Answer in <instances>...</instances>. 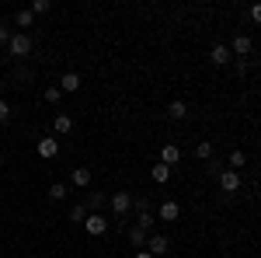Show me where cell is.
<instances>
[{"mask_svg":"<svg viewBox=\"0 0 261 258\" xmlns=\"http://www.w3.org/2000/svg\"><path fill=\"white\" fill-rule=\"evenodd\" d=\"M7 53H11V56H28V53H32V35H28V32H14L11 42H7Z\"/></svg>","mask_w":261,"mask_h":258,"instance_id":"cell-1","label":"cell"},{"mask_svg":"<svg viewBox=\"0 0 261 258\" xmlns=\"http://www.w3.org/2000/svg\"><path fill=\"white\" fill-rule=\"evenodd\" d=\"M108 202H112V213H115V217H125V213L133 209V192H112Z\"/></svg>","mask_w":261,"mask_h":258,"instance_id":"cell-2","label":"cell"},{"mask_svg":"<svg viewBox=\"0 0 261 258\" xmlns=\"http://www.w3.org/2000/svg\"><path fill=\"white\" fill-rule=\"evenodd\" d=\"M84 230H87L91 238H101V234L108 230V220L101 217V213H87V220H84Z\"/></svg>","mask_w":261,"mask_h":258,"instance_id":"cell-3","label":"cell"},{"mask_svg":"<svg viewBox=\"0 0 261 258\" xmlns=\"http://www.w3.org/2000/svg\"><path fill=\"white\" fill-rule=\"evenodd\" d=\"M35 150H39L42 160H56V157H60V139H56V136H45V139H39V147H35Z\"/></svg>","mask_w":261,"mask_h":258,"instance_id":"cell-4","label":"cell"},{"mask_svg":"<svg viewBox=\"0 0 261 258\" xmlns=\"http://www.w3.org/2000/svg\"><path fill=\"white\" fill-rule=\"evenodd\" d=\"M220 189L223 192H237V189H241V171H230V168H226V171H220Z\"/></svg>","mask_w":261,"mask_h":258,"instance_id":"cell-5","label":"cell"},{"mask_svg":"<svg viewBox=\"0 0 261 258\" xmlns=\"http://www.w3.org/2000/svg\"><path fill=\"white\" fill-rule=\"evenodd\" d=\"M60 91L63 95H73V91H81V74L77 70H66L60 77Z\"/></svg>","mask_w":261,"mask_h":258,"instance_id":"cell-6","label":"cell"},{"mask_svg":"<svg viewBox=\"0 0 261 258\" xmlns=\"http://www.w3.org/2000/svg\"><path fill=\"white\" fill-rule=\"evenodd\" d=\"M157 213H161V220H164V223H174V220L181 217V206L174 202V199H164V202H161V209H157Z\"/></svg>","mask_w":261,"mask_h":258,"instance_id":"cell-7","label":"cell"},{"mask_svg":"<svg viewBox=\"0 0 261 258\" xmlns=\"http://www.w3.org/2000/svg\"><path fill=\"white\" fill-rule=\"evenodd\" d=\"M146 251H150L153 258L167 255V238H164V234H153V238H146Z\"/></svg>","mask_w":261,"mask_h":258,"instance_id":"cell-8","label":"cell"},{"mask_svg":"<svg viewBox=\"0 0 261 258\" xmlns=\"http://www.w3.org/2000/svg\"><path fill=\"white\" fill-rule=\"evenodd\" d=\"M251 49H254L251 35H237V39H233V45H230V53H233V56H251Z\"/></svg>","mask_w":261,"mask_h":258,"instance_id":"cell-9","label":"cell"},{"mask_svg":"<svg viewBox=\"0 0 261 258\" xmlns=\"http://www.w3.org/2000/svg\"><path fill=\"white\" fill-rule=\"evenodd\" d=\"M230 56H233V53H230V45H213V49H209V60L216 63V66H226V63H230Z\"/></svg>","mask_w":261,"mask_h":258,"instance_id":"cell-10","label":"cell"},{"mask_svg":"<svg viewBox=\"0 0 261 258\" xmlns=\"http://www.w3.org/2000/svg\"><path fill=\"white\" fill-rule=\"evenodd\" d=\"M178 160H181V150L174 147V143H164V147H161V164H167V168H174Z\"/></svg>","mask_w":261,"mask_h":258,"instance_id":"cell-11","label":"cell"},{"mask_svg":"<svg viewBox=\"0 0 261 258\" xmlns=\"http://www.w3.org/2000/svg\"><path fill=\"white\" fill-rule=\"evenodd\" d=\"M53 129H56V136H66V133L73 129V119H70L66 112H56V119H53Z\"/></svg>","mask_w":261,"mask_h":258,"instance_id":"cell-12","label":"cell"},{"mask_svg":"<svg viewBox=\"0 0 261 258\" xmlns=\"http://www.w3.org/2000/svg\"><path fill=\"white\" fill-rule=\"evenodd\" d=\"M14 25H18V28H24V32H28V28H32V25H35V11H32V7H21L18 14H14Z\"/></svg>","mask_w":261,"mask_h":258,"instance_id":"cell-13","label":"cell"},{"mask_svg":"<svg viewBox=\"0 0 261 258\" xmlns=\"http://www.w3.org/2000/svg\"><path fill=\"white\" fill-rule=\"evenodd\" d=\"M171 171H174V168H167V164H153L150 178L157 181V185H167V181H171Z\"/></svg>","mask_w":261,"mask_h":258,"instance_id":"cell-14","label":"cell"},{"mask_svg":"<svg viewBox=\"0 0 261 258\" xmlns=\"http://www.w3.org/2000/svg\"><path fill=\"white\" fill-rule=\"evenodd\" d=\"M146 238H150V234H146V230H143V227H136V223H133V227H129V241H133V244H136V251H143V248H146Z\"/></svg>","mask_w":261,"mask_h":258,"instance_id":"cell-15","label":"cell"},{"mask_svg":"<svg viewBox=\"0 0 261 258\" xmlns=\"http://www.w3.org/2000/svg\"><path fill=\"white\" fill-rule=\"evenodd\" d=\"M185 115H188V105H185V101H171V105H167V119L181 122Z\"/></svg>","mask_w":261,"mask_h":258,"instance_id":"cell-16","label":"cell"},{"mask_svg":"<svg viewBox=\"0 0 261 258\" xmlns=\"http://www.w3.org/2000/svg\"><path fill=\"white\" fill-rule=\"evenodd\" d=\"M70 181H73L77 189H87V185H91V171H87V168H73V175H70Z\"/></svg>","mask_w":261,"mask_h":258,"instance_id":"cell-17","label":"cell"},{"mask_svg":"<svg viewBox=\"0 0 261 258\" xmlns=\"http://www.w3.org/2000/svg\"><path fill=\"white\" fill-rule=\"evenodd\" d=\"M105 202H108L105 192H91V196H87V213H101V206H105Z\"/></svg>","mask_w":261,"mask_h":258,"instance_id":"cell-18","label":"cell"},{"mask_svg":"<svg viewBox=\"0 0 261 258\" xmlns=\"http://www.w3.org/2000/svg\"><path fill=\"white\" fill-rule=\"evenodd\" d=\"M195 157H199V160L213 157V143H209V139H199V143H195Z\"/></svg>","mask_w":261,"mask_h":258,"instance_id":"cell-19","label":"cell"},{"mask_svg":"<svg viewBox=\"0 0 261 258\" xmlns=\"http://www.w3.org/2000/svg\"><path fill=\"white\" fill-rule=\"evenodd\" d=\"M226 164H230V171H241L244 164H247V154H244V150H233V154H230V160H226Z\"/></svg>","mask_w":261,"mask_h":258,"instance_id":"cell-20","label":"cell"},{"mask_svg":"<svg viewBox=\"0 0 261 258\" xmlns=\"http://www.w3.org/2000/svg\"><path fill=\"white\" fill-rule=\"evenodd\" d=\"M45 101H49V105H60V101H63L60 84H49V87H45Z\"/></svg>","mask_w":261,"mask_h":258,"instance_id":"cell-21","label":"cell"},{"mask_svg":"<svg viewBox=\"0 0 261 258\" xmlns=\"http://www.w3.org/2000/svg\"><path fill=\"white\" fill-rule=\"evenodd\" d=\"M49 199H53V202L66 199V185H63V181H53V185H49Z\"/></svg>","mask_w":261,"mask_h":258,"instance_id":"cell-22","label":"cell"},{"mask_svg":"<svg viewBox=\"0 0 261 258\" xmlns=\"http://www.w3.org/2000/svg\"><path fill=\"white\" fill-rule=\"evenodd\" d=\"M70 220H73V223H84V220H87V206H84V202H77V206L70 209Z\"/></svg>","mask_w":261,"mask_h":258,"instance_id":"cell-23","label":"cell"},{"mask_svg":"<svg viewBox=\"0 0 261 258\" xmlns=\"http://www.w3.org/2000/svg\"><path fill=\"white\" fill-rule=\"evenodd\" d=\"M133 209H136V213H150V199L146 196H133Z\"/></svg>","mask_w":261,"mask_h":258,"instance_id":"cell-24","label":"cell"},{"mask_svg":"<svg viewBox=\"0 0 261 258\" xmlns=\"http://www.w3.org/2000/svg\"><path fill=\"white\" fill-rule=\"evenodd\" d=\"M136 227H143V230H150V227H153V213H140V220H136Z\"/></svg>","mask_w":261,"mask_h":258,"instance_id":"cell-25","label":"cell"},{"mask_svg":"<svg viewBox=\"0 0 261 258\" xmlns=\"http://www.w3.org/2000/svg\"><path fill=\"white\" fill-rule=\"evenodd\" d=\"M49 7H53L49 0H35V4H32V11H35V14H49Z\"/></svg>","mask_w":261,"mask_h":258,"instance_id":"cell-26","label":"cell"},{"mask_svg":"<svg viewBox=\"0 0 261 258\" xmlns=\"http://www.w3.org/2000/svg\"><path fill=\"white\" fill-rule=\"evenodd\" d=\"M11 35H14V32H11V28L0 21V45H7V42H11Z\"/></svg>","mask_w":261,"mask_h":258,"instance_id":"cell-27","label":"cell"},{"mask_svg":"<svg viewBox=\"0 0 261 258\" xmlns=\"http://www.w3.org/2000/svg\"><path fill=\"white\" fill-rule=\"evenodd\" d=\"M7 119H11V105L0 98V122H7Z\"/></svg>","mask_w":261,"mask_h":258,"instance_id":"cell-28","label":"cell"},{"mask_svg":"<svg viewBox=\"0 0 261 258\" xmlns=\"http://www.w3.org/2000/svg\"><path fill=\"white\" fill-rule=\"evenodd\" d=\"M251 21L261 25V4H251Z\"/></svg>","mask_w":261,"mask_h":258,"instance_id":"cell-29","label":"cell"},{"mask_svg":"<svg viewBox=\"0 0 261 258\" xmlns=\"http://www.w3.org/2000/svg\"><path fill=\"white\" fill-rule=\"evenodd\" d=\"M133 258H153V255H150V251L143 248V251H136V255H133Z\"/></svg>","mask_w":261,"mask_h":258,"instance_id":"cell-30","label":"cell"},{"mask_svg":"<svg viewBox=\"0 0 261 258\" xmlns=\"http://www.w3.org/2000/svg\"><path fill=\"white\" fill-rule=\"evenodd\" d=\"M0 98H4V84H0Z\"/></svg>","mask_w":261,"mask_h":258,"instance_id":"cell-31","label":"cell"}]
</instances>
